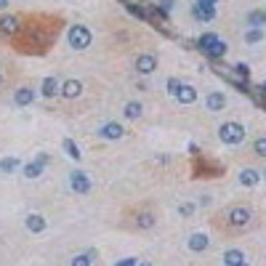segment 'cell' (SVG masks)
Here are the masks:
<instances>
[{"label":"cell","instance_id":"obj_33","mask_svg":"<svg viewBox=\"0 0 266 266\" xmlns=\"http://www.w3.org/2000/svg\"><path fill=\"white\" fill-rule=\"evenodd\" d=\"M237 72H240V75H245V78L250 75V72H248V66H245V64H237Z\"/></svg>","mask_w":266,"mask_h":266},{"label":"cell","instance_id":"obj_28","mask_svg":"<svg viewBox=\"0 0 266 266\" xmlns=\"http://www.w3.org/2000/svg\"><path fill=\"white\" fill-rule=\"evenodd\" d=\"M178 213H181V216H192V213H194V205H192V203L178 205Z\"/></svg>","mask_w":266,"mask_h":266},{"label":"cell","instance_id":"obj_12","mask_svg":"<svg viewBox=\"0 0 266 266\" xmlns=\"http://www.w3.org/2000/svg\"><path fill=\"white\" fill-rule=\"evenodd\" d=\"M24 226H27V232H32V234H43L45 232V218L40 213H30L24 218Z\"/></svg>","mask_w":266,"mask_h":266},{"label":"cell","instance_id":"obj_37","mask_svg":"<svg viewBox=\"0 0 266 266\" xmlns=\"http://www.w3.org/2000/svg\"><path fill=\"white\" fill-rule=\"evenodd\" d=\"M237 266H250V263H248V261H242V263H237Z\"/></svg>","mask_w":266,"mask_h":266},{"label":"cell","instance_id":"obj_36","mask_svg":"<svg viewBox=\"0 0 266 266\" xmlns=\"http://www.w3.org/2000/svg\"><path fill=\"white\" fill-rule=\"evenodd\" d=\"M139 266H152L149 261H139Z\"/></svg>","mask_w":266,"mask_h":266},{"label":"cell","instance_id":"obj_26","mask_svg":"<svg viewBox=\"0 0 266 266\" xmlns=\"http://www.w3.org/2000/svg\"><path fill=\"white\" fill-rule=\"evenodd\" d=\"M136 224H139V229H152L155 226V213H141L136 218Z\"/></svg>","mask_w":266,"mask_h":266},{"label":"cell","instance_id":"obj_9","mask_svg":"<svg viewBox=\"0 0 266 266\" xmlns=\"http://www.w3.org/2000/svg\"><path fill=\"white\" fill-rule=\"evenodd\" d=\"M35 88H30V85H22V88L14 91V104L16 107H30V104L35 101Z\"/></svg>","mask_w":266,"mask_h":266},{"label":"cell","instance_id":"obj_5","mask_svg":"<svg viewBox=\"0 0 266 266\" xmlns=\"http://www.w3.org/2000/svg\"><path fill=\"white\" fill-rule=\"evenodd\" d=\"M70 186H72V192H78V194H88L93 184H91L88 173H83V170H72L70 173Z\"/></svg>","mask_w":266,"mask_h":266},{"label":"cell","instance_id":"obj_13","mask_svg":"<svg viewBox=\"0 0 266 266\" xmlns=\"http://www.w3.org/2000/svg\"><path fill=\"white\" fill-rule=\"evenodd\" d=\"M205 107L211 109V112H221L226 107V96L221 91H213V93H208L205 96Z\"/></svg>","mask_w":266,"mask_h":266},{"label":"cell","instance_id":"obj_6","mask_svg":"<svg viewBox=\"0 0 266 266\" xmlns=\"http://www.w3.org/2000/svg\"><path fill=\"white\" fill-rule=\"evenodd\" d=\"M157 70V56L155 53H139L136 56V72L139 75H152Z\"/></svg>","mask_w":266,"mask_h":266},{"label":"cell","instance_id":"obj_23","mask_svg":"<svg viewBox=\"0 0 266 266\" xmlns=\"http://www.w3.org/2000/svg\"><path fill=\"white\" fill-rule=\"evenodd\" d=\"M93 258H96V253L88 250V253H80V255H75V258L70 261V266H91Z\"/></svg>","mask_w":266,"mask_h":266},{"label":"cell","instance_id":"obj_7","mask_svg":"<svg viewBox=\"0 0 266 266\" xmlns=\"http://www.w3.org/2000/svg\"><path fill=\"white\" fill-rule=\"evenodd\" d=\"M122 136H125V130H122L120 122H104L99 128V139H104V141H117Z\"/></svg>","mask_w":266,"mask_h":266},{"label":"cell","instance_id":"obj_20","mask_svg":"<svg viewBox=\"0 0 266 266\" xmlns=\"http://www.w3.org/2000/svg\"><path fill=\"white\" fill-rule=\"evenodd\" d=\"M122 115H125L128 120H139L141 115H144V107H141L139 101H128L125 107H122Z\"/></svg>","mask_w":266,"mask_h":266},{"label":"cell","instance_id":"obj_29","mask_svg":"<svg viewBox=\"0 0 266 266\" xmlns=\"http://www.w3.org/2000/svg\"><path fill=\"white\" fill-rule=\"evenodd\" d=\"M178 88H181V83H178L176 78H170V80H168V91H170V93H173V96H176V91H178Z\"/></svg>","mask_w":266,"mask_h":266},{"label":"cell","instance_id":"obj_8","mask_svg":"<svg viewBox=\"0 0 266 266\" xmlns=\"http://www.w3.org/2000/svg\"><path fill=\"white\" fill-rule=\"evenodd\" d=\"M186 248L192 250V253H203V250L211 248V237L203 234V232H194V234L186 240Z\"/></svg>","mask_w":266,"mask_h":266},{"label":"cell","instance_id":"obj_18","mask_svg":"<svg viewBox=\"0 0 266 266\" xmlns=\"http://www.w3.org/2000/svg\"><path fill=\"white\" fill-rule=\"evenodd\" d=\"M0 32L3 35H16L19 32V19L16 16H3L0 19Z\"/></svg>","mask_w":266,"mask_h":266},{"label":"cell","instance_id":"obj_11","mask_svg":"<svg viewBox=\"0 0 266 266\" xmlns=\"http://www.w3.org/2000/svg\"><path fill=\"white\" fill-rule=\"evenodd\" d=\"M192 14L197 22H213L216 19V6H208V3H194Z\"/></svg>","mask_w":266,"mask_h":266},{"label":"cell","instance_id":"obj_38","mask_svg":"<svg viewBox=\"0 0 266 266\" xmlns=\"http://www.w3.org/2000/svg\"><path fill=\"white\" fill-rule=\"evenodd\" d=\"M261 88H263V93H266V80H263V85H261Z\"/></svg>","mask_w":266,"mask_h":266},{"label":"cell","instance_id":"obj_27","mask_svg":"<svg viewBox=\"0 0 266 266\" xmlns=\"http://www.w3.org/2000/svg\"><path fill=\"white\" fill-rule=\"evenodd\" d=\"M253 155L266 157V136H258V139L253 141Z\"/></svg>","mask_w":266,"mask_h":266},{"label":"cell","instance_id":"obj_30","mask_svg":"<svg viewBox=\"0 0 266 266\" xmlns=\"http://www.w3.org/2000/svg\"><path fill=\"white\" fill-rule=\"evenodd\" d=\"M115 266H139V258H122V261H117Z\"/></svg>","mask_w":266,"mask_h":266},{"label":"cell","instance_id":"obj_15","mask_svg":"<svg viewBox=\"0 0 266 266\" xmlns=\"http://www.w3.org/2000/svg\"><path fill=\"white\" fill-rule=\"evenodd\" d=\"M22 168V160H19L16 155H6L3 160H0V173H14V170H19Z\"/></svg>","mask_w":266,"mask_h":266},{"label":"cell","instance_id":"obj_19","mask_svg":"<svg viewBox=\"0 0 266 266\" xmlns=\"http://www.w3.org/2000/svg\"><path fill=\"white\" fill-rule=\"evenodd\" d=\"M245 261V253L240 248H229L224 253V266H237V263H242Z\"/></svg>","mask_w":266,"mask_h":266},{"label":"cell","instance_id":"obj_35","mask_svg":"<svg viewBox=\"0 0 266 266\" xmlns=\"http://www.w3.org/2000/svg\"><path fill=\"white\" fill-rule=\"evenodd\" d=\"M197 3H208V6H216L218 0H197Z\"/></svg>","mask_w":266,"mask_h":266},{"label":"cell","instance_id":"obj_14","mask_svg":"<svg viewBox=\"0 0 266 266\" xmlns=\"http://www.w3.org/2000/svg\"><path fill=\"white\" fill-rule=\"evenodd\" d=\"M83 93V83L80 80H66V83H61V96L64 99H78Z\"/></svg>","mask_w":266,"mask_h":266},{"label":"cell","instance_id":"obj_16","mask_svg":"<svg viewBox=\"0 0 266 266\" xmlns=\"http://www.w3.org/2000/svg\"><path fill=\"white\" fill-rule=\"evenodd\" d=\"M176 99L181 101V104H194V101H197V91H194V85H181V88L176 91Z\"/></svg>","mask_w":266,"mask_h":266},{"label":"cell","instance_id":"obj_17","mask_svg":"<svg viewBox=\"0 0 266 266\" xmlns=\"http://www.w3.org/2000/svg\"><path fill=\"white\" fill-rule=\"evenodd\" d=\"M258 181H261V173H258V170H253V168L240 170V184H242V186H255Z\"/></svg>","mask_w":266,"mask_h":266},{"label":"cell","instance_id":"obj_2","mask_svg":"<svg viewBox=\"0 0 266 266\" xmlns=\"http://www.w3.org/2000/svg\"><path fill=\"white\" fill-rule=\"evenodd\" d=\"M66 40H70V45H72L75 51H85L91 45L93 35H91V30L85 24H72L70 32H66Z\"/></svg>","mask_w":266,"mask_h":266},{"label":"cell","instance_id":"obj_34","mask_svg":"<svg viewBox=\"0 0 266 266\" xmlns=\"http://www.w3.org/2000/svg\"><path fill=\"white\" fill-rule=\"evenodd\" d=\"M8 6H11V0H0V11H6Z\"/></svg>","mask_w":266,"mask_h":266},{"label":"cell","instance_id":"obj_1","mask_svg":"<svg viewBox=\"0 0 266 266\" xmlns=\"http://www.w3.org/2000/svg\"><path fill=\"white\" fill-rule=\"evenodd\" d=\"M200 48H203L205 56H211V59H224L226 51H229V45H226L216 32H205L200 37Z\"/></svg>","mask_w":266,"mask_h":266},{"label":"cell","instance_id":"obj_22","mask_svg":"<svg viewBox=\"0 0 266 266\" xmlns=\"http://www.w3.org/2000/svg\"><path fill=\"white\" fill-rule=\"evenodd\" d=\"M64 152H66V157H70V160H75V163L83 157V155H80V147L75 144L72 139H64Z\"/></svg>","mask_w":266,"mask_h":266},{"label":"cell","instance_id":"obj_24","mask_svg":"<svg viewBox=\"0 0 266 266\" xmlns=\"http://www.w3.org/2000/svg\"><path fill=\"white\" fill-rule=\"evenodd\" d=\"M248 27H258V30H263V27H266V14L263 11H250Z\"/></svg>","mask_w":266,"mask_h":266},{"label":"cell","instance_id":"obj_25","mask_svg":"<svg viewBox=\"0 0 266 266\" xmlns=\"http://www.w3.org/2000/svg\"><path fill=\"white\" fill-rule=\"evenodd\" d=\"M263 30H258V27H250L248 32H245V43H261L263 40Z\"/></svg>","mask_w":266,"mask_h":266},{"label":"cell","instance_id":"obj_21","mask_svg":"<svg viewBox=\"0 0 266 266\" xmlns=\"http://www.w3.org/2000/svg\"><path fill=\"white\" fill-rule=\"evenodd\" d=\"M43 168H45V165H40L37 160H32V163H27V165L22 168V173H24V178H37V176L43 173Z\"/></svg>","mask_w":266,"mask_h":266},{"label":"cell","instance_id":"obj_31","mask_svg":"<svg viewBox=\"0 0 266 266\" xmlns=\"http://www.w3.org/2000/svg\"><path fill=\"white\" fill-rule=\"evenodd\" d=\"M173 3H176V0H160V8H163V11H170Z\"/></svg>","mask_w":266,"mask_h":266},{"label":"cell","instance_id":"obj_32","mask_svg":"<svg viewBox=\"0 0 266 266\" xmlns=\"http://www.w3.org/2000/svg\"><path fill=\"white\" fill-rule=\"evenodd\" d=\"M35 160H37V163H40V165H48V155H45V152H40V155H37Z\"/></svg>","mask_w":266,"mask_h":266},{"label":"cell","instance_id":"obj_10","mask_svg":"<svg viewBox=\"0 0 266 266\" xmlns=\"http://www.w3.org/2000/svg\"><path fill=\"white\" fill-rule=\"evenodd\" d=\"M61 93V83L53 78V75H48L43 83H40V96H45V99H53V96H59Z\"/></svg>","mask_w":266,"mask_h":266},{"label":"cell","instance_id":"obj_3","mask_svg":"<svg viewBox=\"0 0 266 266\" xmlns=\"http://www.w3.org/2000/svg\"><path fill=\"white\" fill-rule=\"evenodd\" d=\"M218 139H221L224 144H232V147L242 144L245 141V125H240V122H234V120L224 122V125L218 128Z\"/></svg>","mask_w":266,"mask_h":266},{"label":"cell","instance_id":"obj_4","mask_svg":"<svg viewBox=\"0 0 266 266\" xmlns=\"http://www.w3.org/2000/svg\"><path fill=\"white\" fill-rule=\"evenodd\" d=\"M226 221H229V226H234V229H245V226L250 224V211L242 205L229 208V211H226Z\"/></svg>","mask_w":266,"mask_h":266}]
</instances>
